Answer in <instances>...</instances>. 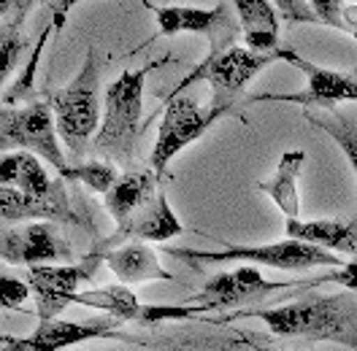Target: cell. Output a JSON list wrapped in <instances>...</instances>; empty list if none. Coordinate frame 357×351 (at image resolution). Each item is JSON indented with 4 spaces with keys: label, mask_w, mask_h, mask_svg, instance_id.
Listing matches in <instances>:
<instances>
[{
    "label": "cell",
    "mask_w": 357,
    "mask_h": 351,
    "mask_svg": "<svg viewBox=\"0 0 357 351\" xmlns=\"http://www.w3.org/2000/svg\"><path fill=\"white\" fill-rule=\"evenodd\" d=\"M98 251V249H95ZM103 263L112 267V273L122 284H141V281H174V273H168L152 246L144 241H125L112 246V251H100Z\"/></svg>",
    "instance_id": "2e32d148"
},
{
    "label": "cell",
    "mask_w": 357,
    "mask_h": 351,
    "mask_svg": "<svg viewBox=\"0 0 357 351\" xmlns=\"http://www.w3.org/2000/svg\"><path fill=\"white\" fill-rule=\"evenodd\" d=\"M119 176L122 173L116 171L114 159H92V162H82V165H70L66 178L87 187V189L98 192V195H106Z\"/></svg>",
    "instance_id": "cb8c5ba5"
},
{
    "label": "cell",
    "mask_w": 357,
    "mask_h": 351,
    "mask_svg": "<svg viewBox=\"0 0 357 351\" xmlns=\"http://www.w3.org/2000/svg\"><path fill=\"white\" fill-rule=\"evenodd\" d=\"M309 284H338L344 286V289H349V292H357V257H352L349 263L338 265V267H331V273L314 276V279H309Z\"/></svg>",
    "instance_id": "4316f807"
},
{
    "label": "cell",
    "mask_w": 357,
    "mask_h": 351,
    "mask_svg": "<svg viewBox=\"0 0 357 351\" xmlns=\"http://www.w3.org/2000/svg\"><path fill=\"white\" fill-rule=\"evenodd\" d=\"M282 60L290 63L292 68H298L309 84L301 92H292V95H255L252 103H260V100H284V103H295V106H303V109H333L335 103H357V73H344V70H331V68H322L301 57L298 52L292 49H282Z\"/></svg>",
    "instance_id": "8fae6325"
},
{
    "label": "cell",
    "mask_w": 357,
    "mask_h": 351,
    "mask_svg": "<svg viewBox=\"0 0 357 351\" xmlns=\"http://www.w3.org/2000/svg\"><path fill=\"white\" fill-rule=\"evenodd\" d=\"M30 295H33V286H30V281L11 279V276H6V279H3V308L20 311Z\"/></svg>",
    "instance_id": "f546056e"
},
{
    "label": "cell",
    "mask_w": 357,
    "mask_h": 351,
    "mask_svg": "<svg viewBox=\"0 0 357 351\" xmlns=\"http://www.w3.org/2000/svg\"><path fill=\"white\" fill-rule=\"evenodd\" d=\"M244 41L255 52L279 49V8L273 0H233Z\"/></svg>",
    "instance_id": "44dd1931"
},
{
    "label": "cell",
    "mask_w": 357,
    "mask_h": 351,
    "mask_svg": "<svg viewBox=\"0 0 357 351\" xmlns=\"http://www.w3.org/2000/svg\"><path fill=\"white\" fill-rule=\"evenodd\" d=\"M284 233L290 238L298 241H309L317 243L322 249H331V251H344V254H352L357 257V219L341 221V219H309L303 221L287 219L284 221Z\"/></svg>",
    "instance_id": "ffe728a7"
},
{
    "label": "cell",
    "mask_w": 357,
    "mask_h": 351,
    "mask_svg": "<svg viewBox=\"0 0 357 351\" xmlns=\"http://www.w3.org/2000/svg\"><path fill=\"white\" fill-rule=\"evenodd\" d=\"M306 122H312L314 127L325 130L333 138L335 143H338V149L344 152V157L349 159V165H352V171H355V176H357V122L355 119L335 109H319V111L306 109Z\"/></svg>",
    "instance_id": "603a6c76"
},
{
    "label": "cell",
    "mask_w": 357,
    "mask_h": 351,
    "mask_svg": "<svg viewBox=\"0 0 357 351\" xmlns=\"http://www.w3.org/2000/svg\"><path fill=\"white\" fill-rule=\"evenodd\" d=\"M157 181H160V176L155 173V168L130 171V173H122L114 181V187L103 195V200H106V211L112 214L116 227H125L149 200L155 198L157 187H160Z\"/></svg>",
    "instance_id": "e0dca14e"
},
{
    "label": "cell",
    "mask_w": 357,
    "mask_h": 351,
    "mask_svg": "<svg viewBox=\"0 0 357 351\" xmlns=\"http://www.w3.org/2000/svg\"><path fill=\"white\" fill-rule=\"evenodd\" d=\"M100 263H103V254L92 251L87 260H82L76 265H30L27 281L33 286L38 319L60 316L73 303V295L79 292V286L95 279Z\"/></svg>",
    "instance_id": "9c48e42d"
},
{
    "label": "cell",
    "mask_w": 357,
    "mask_h": 351,
    "mask_svg": "<svg viewBox=\"0 0 357 351\" xmlns=\"http://www.w3.org/2000/svg\"><path fill=\"white\" fill-rule=\"evenodd\" d=\"M0 178H3V184H11V187H17L22 192H30V195H57V192L68 189L66 176L49 178L46 168L41 165V157L27 152V149L3 154Z\"/></svg>",
    "instance_id": "ac0fdd59"
},
{
    "label": "cell",
    "mask_w": 357,
    "mask_h": 351,
    "mask_svg": "<svg viewBox=\"0 0 357 351\" xmlns=\"http://www.w3.org/2000/svg\"><path fill=\"white\" fill-rule=\"evenodd\" d=\"M0 205H3V221L6 224H17L27 219H49L60 221V224H73V227H87V221L68 198V189L57 195H30L22 192L11 184H3L0 192Z\"/></svg>",
    "instance_id": "5bb4252c"
},
{
    "label": "cell",
    "mask_w": 357,
    "mask_h": 351,
    "mask_svg": "<svg viewBox=\"0 0 357 351\" xmlns=\"http://www.w3.org/2000/svg\"><path fill=\"white\" fill-rule=\"evenodd\" d=\"M144 6H149L144 0ZM155 14L157 33L160 36H181L195 33L208 38V52H222L233 46L241 22L238 14H230V6L220 0L214 8H192V6H149Z\"/></svg>",
    "instance_id": "ba28073f"
},
{
    "label": "cell",
    "mask_w": 357,
    "mask_h": 351,
    "mask_svg": "<svg viewBox=\"0 0 357 351\" xmlns=\"http://www.w3.org/2000/svg\"><path fill=\"white\" fill-rule=\"evenodd\" d=\"M284 22H301V24H317V14L312 11L309 0H273Z\"/></svg>",
    "instance_id": "f1b7e54d"
},
{
    "label": "cell",
    "mask_w": 357,
    "mask_h": 351,
    "mask_svg": "<svg viewBox=\"0 0 357 351\" xmlns=\"http://www.w3.org/2000/svg\"><path fill=\"white\" fill-rule=\"evenodd\" d=\"M168 257L181 260V263L192 265H220V263H252L266 265L273 270H284V273H303L314 267H338L344 260L333 254L331 249H322L317 243L298 241L290 238L279 243H266V246H236V243H225V251H192V249H162Z\"/></svg>",
    "instance_id": "3957f363"
},
{
    "label": "cell",
    "mask_w": 357,
    "mask_h": 351,
    "mask_svg": "<svg viewBox=\"0 0 357 351\" xmlns=\"http://www.w3.org/2000/svg\"><path fill=\"white\" fill-rule=\"evenodd\" d=\"M57 130L70 154L84 157L100 127V60L89 46L87 60L68 87L49 92Z\"/></svg>",
    "instance_id": "277c9868"
},
{
    "label": "cell",
    "mask_w": 357,
    "mask_h": 351,
    "mask_svg": "<svg viewBox=\"0 0 357 351\" xmlns=\"http://www.w3.org/2000/svg\"><path fill=\"white\" fill-rule=\"evenodd\" d=\"M20 3H22V0H0V11H3V14H11Z\"/></svg>",
    "instance_id": "1f68e13d"
},
{
    "label": "cell",
    "mask_w": 357,
    "mask_h": 351,
    "mask_svg": "<svg viewBox=\"0 0 357 351\" xmlns=\"http://www.w3.org/2000/svg\"><path fill=\"white\" fill-rule=\"evenodd\" d=\"M116 332V319H95V322H66V319H41L38 327L33 329L30 338H14L3 335L0 349L3 351H60L68 346H76L89 338L100 335H114Z\"/></svg>",
    "instance_id": "4fadbf2b"
},
{
    "label": "cell",
    "mask_w": 357,
    "mask_h": 351,
    "mask_svg": "<svg viewBox=\"0 0 357 351\" xmlns=\"http://www.w3.org/2000/svg\"><path fill=\"white\" fill-rule=\"evenodd\" d=\"M344 27L349 36L357 38V3L355 6H344Z\"/></svg>",
    "instance_id": "4dcf8cb0"
},
{
    "label": "cell",
    "mask_w": 357,
    "mask_h": 351,
    "mask_svg": "<svg viewBox=\"0 0 357 351\" xmlns=\"http://www.w3.org/2000/svg\"><path fill=\"white\" fill-rule=\"evenodd\" d=\"M309 6L317 14L319 24H328L333 30L347 33V27H344V0H309Z\"/></svg>",
    "instance_id": "83f0119b"
},
{
    "label": "cell",
    "mask_w": 357,
    "mask_h": 351,
    "mask_svg": "<svg viewBox=\"0 0 357 351\" xmlns=\"http://www.w3.org/2000/svg\"><path fill=\"white\" fill-rule=\"evenodd\" d=\"M225 116H230L225 109H217L211 103L208 106H198V100L190 98V95L171 98L168 106H165V114H162L160 130H157L152 157H149V165L155 168V173L165 176L171 159L178 152H184L192 141H198L214 122H220Z\"/></svg>",
    "instance_id": "52a82bcc"
},
{
    "label": "cell",
    "mask_w": 357,
    "mask_h": 351,
    "mask_svg": "<svg viewBox=\"0 0 357 351\" xmlns=\"http://www.w3.org/2000/svg\"><path fill=\"white\" fill-rule=\"evenodd\" d=\"M0 138H3V149H27V152L38 154L49 165H54V171L60 176H68L70 165L66 162V154L60 149V130H57V119L54 109L49 100H33L24 109L14 106H3L0 111Z\"/></svg>",
    "instance_id": "8992f818"
},
{
    "label": "cell",
    "mask_w": 357,
    "mask_h": 351,
    "mask_svg": "<svg viewBox=\"0 0 357 351\" xmlns=\"http://www.w3.org/2000/svg\"><path fill=\"white\" fill-rule=\"evenodd\" d=\"M49 30H54V27H52V22L46 24L44 33H41V38H38V41H36V46H33V54H30V63H27V68H22L20 79H14V81H11V87L6 89V95H3V103H6V106H14V103H20V100H24V98H30V95H33L36 68H38V63H41V49H44V44H46Z\"/></svg>",
    "instance_id": "484cf974"
},
{
    "label": "cell",
    "mask_w": 357,
    "mask_h": 351,
    "mask_svg": "<svg viewBox=\"0 0 357 351\" xmlns=\"http://www.w3.org/2000/svg\"><path fill=\"white\" fill-rule=\"evenodd\" d=\"M160 65H165V60H155L138 70H122L119 79H114L112 87L106 89L103 119L92 138V149L100 157L114 162H128L133 157L135 141L141 132L138 122L144 111V84L146 76Z\"/></svg>",
    "instance_id": "7a4b0ae2"
},
{
    "label": "cell",
    "mask_w": 357,
    "mask_h": 351,
    "mask_svg": "<svg viewBox=\"0 0 357 351\" xmlns=\"http://www.w3.org/2000/svg\"><path fill=\"white\" fill-rule=\"evenodd\" d=\"M73 246L57 233L54 221L27 219L24 224H8L3 233V263L6 265H44L70 263Z\"/></svg>",
    "instance_id": "7c38bea8"
},
{
    "label": "cell",
    "mask_w": 357,
    "mask_h": 351,
    "mask_svg": "<svg viewBox=\"0 0 357 351\" xmlns=\"http://www.w3.org/2000/svg\"><path fill=\"white\" fill-rule=\"evenodd\" d=\"M181 233H184V227L176 219V214L171 211L165 192L157 189L155 198L149 200L125 227H116V233H114L112 238L98 243V251H106V249L119 246V243L125 241H152V243L171 241V238H176Z\"/></svg>",
    "instance_id": "9a60e30c"
},
{
    "label": "cell",
    "mask_w": 357,
    "mask_h": 351,
    "mask_svg": "<svg viewBox=\"0 0 357 351\" xmlns=\"http://www.w3.org/2000/svg\"><path fill=\"white\" fill-rule=\"evenodd\" d=\"M76 306H87L95 311H103L119 322H138V325H149V306L141 303L133 295V289L125 284H112L103 289H87V292H76L73 295Z\"/></svg>",
    "instance_id": "7402d4cb"
},
{
    "label": "cell",
    "mask_w": 357,
    "mask_h": 351,
    "mask_svg": "<svg viewBox=\"0 0 357 351\" xmlns=\"http://www.w3.org/2000/svg\"><path fill=\"white\" fill-rule=\"evenodd\" d=\"M238 316H257L276 338H309L333 341L338 346L357 349V292L349 295H306L303 300L260 311H238Z\"/></svg>",
    "instance_id": "6da1fadb"
},
{
    "label": "cell",
    "mask_w": 357,
    "mask_h": 351,
    "mask_svg": "<svg viewBox=\"0 0 357 351\" xmlns=\"http://www.w3.org/2000/svg\"><path fill=\"white\" fill-rule=\"evenodd\" d=\"M24 11H27V3L17 6V17L11 22H6V27H3V79H8L14 73L20 57H22L24 49H27V38L22 36Z\"/></svg>",
    "instance_id": "d4e9b609"
},
{
    "label": "cell",
    "mask_w": 357,
    "mask_h": 351,
    "mask_svg": "<svg viewBox=\"0 0 357 351\" xmlns=\"http://www.w3.org/2000/svg\"><path fill=\"white\" fill-rule=\"evenodd\" d=\"M282 289H312L309 279H295V281H268L257 267L241 265L230 273H220L203 284L201 295L195 300L203 303L208 311H225V308H246L260 300L271 297L273 292Z\"/></svg>",
    "instance_id": "30bf717a"
},
{
    "label": "cell",
    "mask_w": 357,
    "mask_h": 351,
    "mask_svg": "<svg viewBox=\"0 0 357 351\" xmlns=\"http://www.w3.org/2000/svg\"><path fill=\"white\" fill-rule=\"evenodd\" d=\"M276 60H282V49L255 52L249 46L241 49V46L233 44L222 52H208V57L201 65H195L178 81L176 89L171 92V98L181 89H187L190 84H195V81H206L211 87V106L233 114L236 103H238V95H244V89L252 84V79Z\"/></svg>",
    "instance_id": "5b68a950"
},
{
    "label": "cell",
    "mask_w": 357,
    "mask_h": 351,
    "mask_svg": "<svg viewBox=\"0 0 357 351\" xmlns=\"http://www.w3.org/2000/svg\"><path fill=\"white\" fill-rule=\"evenodd\" d=\"M306 165V152L292 149L284 152L276 162V173L268 181H260L257 189L268 195L276 203V208L287 217V219H298L301 217V189H298V178Z\"/></svg>",
    "instance_id": "d6986e66"
}]
</instances>
